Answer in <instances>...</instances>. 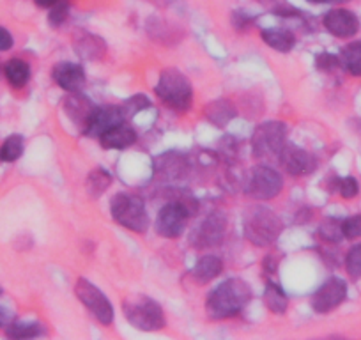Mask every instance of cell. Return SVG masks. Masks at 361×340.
<instances>
[{
  "label": "cell",
  "instance_id": "cell-1",
  "mask_svg": "<svg viewBox=\"0 0 361 340\" xmlns=\"http://www.w3.org/2000/svg\"><path fill=\"white\" fill-rule=\"evenodd\" d=\"M252 289L241 279H228L218 287H214L206 300L207 317L213 321L235 317L252 300Z\"/></svg>",
  "mask_w": 361,
  "mask_h": 340
},
{
  "label": "cell",
  "instance_id": "cell-2",
  "mask_svg": "<svg viewBox=\"0 0 361 340\" xmlns=\"http://www.w3.org/2000/svg\"><path fill=\"white\" fill-rule=\"evenodd\" d=\"M283 224L279 214L266 206H252L246 210L243 218V232L252 245L269 246L280 238Z\"/></svg>",
  "mask_w": 361,
  "mask_h": 340
},
{
  "label": "cell",
  "instance_id": "cell-3",
  "mask_svg": "<svg viewBox=\"0 0 361 340\" xmlns=\"http://www.w3.org/2000/svg\"><path fill=\"white\" fill-rule=\"evenodd\" d=\"M156 96L161 99L163 105L169 109L176 110V112L183 114L188 112L193 102V87L192 82L186 78V75L179 71V69H163L159 75L158 83L154 89Z\"/></svg>",
  "mask_w": 361,
  "mask_h": 340
},
{
  "label": "cell",
  "instance_id": "cell-4",
  "mask_svg": "<svg viewBox=\"0 0 361 340\" xmlns=\"http://www.w3.org/2000/svg\"><path fill=\"white\" fill-rule=\"evenodd\" d=\"M112 218L124 229L137 234H144L149 229V214L140 197L131 193H117L110 202Z\"/></svg>",
  "mask_w": 361,
  "mask_h": 340
},
{
  "label": "cell",
  "instance_id": "cell-5",
  "mask_svg": "<svg viewBox=\"0 0 361 340\" xmlns=\"http://www.w3.org/2000/svg\"><path fill=\"white\" fill-rule=\"evenodd\" d=\"M123 310L131 326L142 332H158L165 328V314L159 303L147 296H137L123 303Z\"/></svg>",
  "mask_w": 361,
  "mask_h": 340
},
{
  "label": "cell",
  "instance_id": "cell-6",
  "mask_svg": "<svg viewBox=\"0 0 361 340\" xmlns=\"http://www.w3.org/2000/svg\"><path fill=\"white\" fill-rule=\"evenodd\" d=\"M287 144V126L280 121H267L259 124L252 135V151L257 158L279 156Z\"/></svg>",
  "mask_w": 361,
  "mask_h": 340
},
{
  "label": "cell",
  "instance_id": "cell-7",
  "mask_svg": "<svg viewBox=\"0 0 361 340\" xmlns=\"http://www.w3.org/2000/svg\"><path fill=\"white\" fill-rule=\"evenodd\" d=\"M192 213L193 207H190L185 200H170L159 210L158 217H156V232L169 239L179 238L185 232Z\"/></svg>",
  "mask_w": 361,
  "mask_h": 340
},
{
  "label": "cell",
  "instance_id": "cell-8",
  "mask_svg": "<svg viewBox=\"0 0 361 340\" xmlns=\"http://www.w3.org/2000/svg\"><path fill=\"white\" fill-rule=\"evenodd\" d=\"M283 188V179L279 170L273 166L259 165L250 172L248 181L245 183V192L252 199L271 200L275 199Z\"/></svg>",
  "mask_w": 361,
  "mask_h": 340
},
{
  "label": "cell",
  "instance_id": "cell-9",
  "mask_svg": "<svg viewBox=\"0 0 361 340\" xmlns=\"http://www.w3.org/2000/svg\"><path fill=\"white\" fill-rule=\"evenodd\" d=\"M76 298L85 305L90 310V314L94 315L102 324H112L116 312H114V305L110 303L109 298L98 289L92 282L87 279H78L75 286Z\"/></svg>",
  "mask_w": 361,
  "mask_h": 340
},
{
  "label": "cell",
  "instance_id": "cell-10",
  "mask_svg": "<svg viewBox=\"0 0 361 340\" xmlns=\"http://www.w3.org/2000/svg\"><path fill=\"white\" fill-rule=\"evenodd\" d=\"M225 231H227V218L221 213H213L200 221L199 227L193 229L190 243L199 250L213 248L224 241Z\"/></svg>",
  "mask_w": 361,
  "mask_h": 340
},
{
  "label": "cell",
  "instance_id": "cell-11",
  "mask_svg": "<svg viewBox=\"0 0 361 340\" xmlns=\"http://www.w3.org/2000/svg\"><path fill=\"white\" fill-rule=\"evenodd\" d=\"M279 162L287 174L294 176V178L310 176L317 169V159L312 152L290 144L283 145L282 151L279 152Z\"/></svg>",
  "mask_w": 361,
  "mask_h": 340
},
{
  "label": "cell",
  "instance_id": "cell-12",
  "mask_svg": "<svg viewBox=\"0 0 361 340\" xmlns=\"http://www.w3.org/2000/svg\"><path fill=\"white\" fill-rule=\"evenodd\" d=\"M347 298V284L338 277L326 280L312 296V308L317 314H329L343 303Z\"/></svg>",
  "mask_w": 361,
  "mask_h": 340
},
{
  "label": "cell",
  "instance_id": "cell-13",
  "mask_svg": "<svg viewBox=\"0 0 361 340\" xmlns=\"http://www.w3.org/2000/svg\"><path fill=\"white\" fill-rule=\"evenodd\" d=\"M324 27L329 34L340 40H349L360 30V20L353 11L347 9H331L324 16Z\"/></svg>",
  "mask_w": 361,
  "mask_h": 340
},
{
  "label": "cell",
  "instance_id": "cell-14",
  "mask_svg": "<svg viewBox=\"0 0 361 340\" xmlns=\"http://www.w3.org/2000/svg\"><path fill=\"white\" fill-rule=\"evenodd\" d=\"M64 110H66V116L76 124L80 131H85L87 126H89L90 119L94 116L96 112V105L90 102L87 96L80 95L78 92H71V95L66 98L64 102Z\"/></svg>",
  "mask_w": 361,
  "mask_h": 340
},
{
  "label": "cell",
  "instance_id": "cell-15",
  "mask_svg": "<svg viewBox=\"0 0 361 340\" xmlns=\"http://www.w3.org/2000/svg\"><path fill=\"white\" fill-rule=\"evenodd\" d=\"M123 121H126V117H124V112L121 107L117 105L96 107L94 116H92L89 126H87V130L83 131V133L89 135V137L99 138L106 130L114 128L116 124L123 123Z\"/></svg>",
  "mask_w": 361,
  "mask_h": 340
},
{
  "label": "cell",
  "instance_id": "cell-16",
  "mask_svg": "<svg viewBox=\"0 0 361 340\" xmlns=\"http://www.w3.org/2000/svg\"><path fill=\"white\" fill-rule=\"evenodd\" d=\"M51 78L59 87L68 92H78L85 85V71L75 62H59L51 69Z\"/></svg>",
  "mask_w": 361,
  "mask_h": 340
},
{
  "label": "cell",
  "instance_id": "cell-17",
  "mask_svg": "<svg viewBox=\"0 0 361 340\" xmlns=\"http://www.w3.org/2000/svg\"><path fill=\"white\" fill-rule=\"evenodd\" d=\"M188 165L183 154L165 152L154 159V172L159 181H177L186 174Z\"/></svg>",
  "mask_w": 361,
  "mask_h": 340
},
{
  "label": "cell",
  "instance_id": "cell-18",
  "mask_svg": "<svg viewBox=\"0 0 361 340\" xmlns=\"http://www.w3.org/2000/svg\"><path fill=\"white\" fill-rule=\"evenodd\" d=\"M135 142H137V131H135L126 121L116 124V126L106 130L105 133L99 137V144H102V147L117 149V151H121V149H128L130 145H133Z\"/></svg>",
  "mask_w": 361,
  "mask_h": 340
},
{
  "label": "cell",
  "instance_id": "cell-19",
  "mask_svg": "<svg viewBox=\"0 0 361 340\" xmlns=\"http://www.w3.org/2000/svg\"><path fill=\"white\" fill-rule=\"evenodd\" d=\"M75 51L80 57L96 61V59H102L105 55L106 47L102 37L89 32H80L78 37H75Z\"/></svg>",
  "mask_w": 361,
  "mask_h": 340
},
{
  "label": "cell",
  "instance_id": "cell-20",
  "mask_svg": "<svg viewBox=\"0 0 361 340\" xmlns=\"http://www.w3.org/2000/svg\"><path fill=\"white\" fill-rule=\"evenodd\" d=\"M204 114H206V119L218 128L227 126L238 116L234 105L228 99H216V102L209 103L206 110H204Z\"/></svg>",
  "mask_w": 361,
  "mask_h": 340
},
{
  "label": "cell",
  "instance_id": "cell-21",
  "mask_svg": "<svg viewBox=\"0 0 361 340\" xmlns=\"http://www.w3.org/2000/svg\"><path fill=\"white\" fill-rule=\"evenodd\" d=\"M221 269H224V262L218 255H204L193 266V277H195L197 282L207 284L220 277Z\"/></svg>",
  "mask_w": 361,
  "mask_h": 340
},
{
  "label": "cell",
  "instance_id": "cell-22",
  "mask_svg": "<svg viewBox=\"0 0 361 340\" xmlns=\"http://www.w3.org/2000/svg\"><path fill=\"white\" fill-rule=\"evenodd\" d=\"M260 37L267 47L276 51H282V54H287L296 47V37L290 30L286 29H266L262 30Z\"/></svg>",
  "mask_w": 361,
  "mask_h": 340
},
{
  "label": "cell",
  "instance_id": "cell-23",
  "mask_svg": "<svg viewBox=\"0 0 361 340\" xmlns=\"http://www.w3.org/2000/svg\"><path fill=\"white\" fill-rule=\"evenodd\" d=\"M4 75L15 89L25 87L27 82L30 80L29 62H25L23 59H11V61L6 62Z\"/></svg>",
  "mask_w": 361,
  "mask_h": 340
},
{
  "label": "cell",
  "instance_id": "cell-24",
  "mask_svg": "<svg viewBox=\"0 0 361 340\" xmlns=\"http://www.w3.org/2000/svg\"><path fill=\"white\" fill-rule=\"evenodd\" d=\"M264 305L273 314H286L287 307H289V300H287V294L283 293L279 284L267 282L266 289H264Z\"/></svg>",
  "mask_w": 361,
  "mask_h": 340
},
{
  "label": "cell",
  "instance_id": "cell-25",
  "mask_svg": "<svg viewBox=\"0 0 361 340\" xmlns=\"http://www.w3.org/2000/svg\"><path fill=\"white\" fill-rule=\"evenodd\" d=\"M340 66L349 75L361 76V41L347 44L340 54Z\"/></svg>",
  "mask_w": 361,
  "mask_h": 340
},
{
  "label": "cell",
  "instance_id": "cell-26",
  "mask_svg": "<svg viewBox=\"0 0 361 340\" xmlns=\"http://www.w3.org/2000/svg\"><path fill=\"white\" fill-rule=\"evenodd\" d=\"M23 149H25V138L18 133L9 135L4 144L0 145V162L15 163L16 159L22 158Z\"/></svg>",
  "mask_w": 361,
  "mask_h": 340
},
{
  "label": "cell",
  "instance_id": "cell-27",
  "mask_svg": "<svg viewBox=\"0 0 361 340\" xmlns=\"http://www.w3.org/2000/svg\"><path fill=\"white\" fill-rule=\"evenodd\" d=\"M44 333L43 326L39 322H29V321H15L11 324H8V329H6V335L9 339H36V336H41Z\"/></svg>",
  "mask_w": 361,
  "mask_h": 340
},
{
  "label": "cell",
  "instance_id": "cell-28",
  "mask_svg": "<svg viewBox=\"0 0 361 340\" xmlns=\"http://www.w3.org/2000/svg\"><path fill=\"white\" fill-rule=\"evenodd\" d=\"M110 183H112V176L105 169H94L87 178V192H89L90 197L98 199L99 195L106 192Z\"/></svg>",
  "mask_w": 361,
  "mask_h": 340
},
{
  "label": "cell",
  "instance_id": "cell-29",
  "mask_svg": "<svg viewBox=\"0 0 361 340\" xmlns=\"http://www.w3.org/2000/svg\"><path fill=\"white\" fill-rule=\"evenodd\" d=\"M345 269L350 279H361V243L354 245L345 255Z\"/></svg>",
  "mask_w": 361,
  "mask_h": 340
},
{
  "label": "cell",
  "instance_id": "cell-30",
  "mask_svg": "<svg viewBox=\"0 0 361 340\" xmlns=\"http://www.w3.org/2000/svg\"><path fill=\"white\" fill-rule=\"evenodd\" d=\"M147 107H151V102L147 99V96L138 95V96H133V98L126 99L121 109H123L124 117H131V116H135V114L140 112V110L147 109Z\"/></svg>",
  "mask_w": 361,
  "mask_h": 340
},
{
  "label": "cell",
  "instance_id": "cell-31",
  "mask_svg": "<svg viewBox=\"0 0 361 340\" xmlns=\"http://www.w3.org/2000/svg\"><path fill=\"white\" fill-rule=\"evenodd\" d=\"M340 229H342L343 238H347V239L361 238V214L345 218V220L340 224Z\"/></svg>",
  "mask_w": 361,
  "mask_h": 340
},
{
  "label": "cell",
  "instance_id": "cell-32",
  "mask_svg": "<svg viewBox=\"0 0 361 340\" xmlns=\"http://www.w3.org/2000/svg\"><path fill=\"white\" fill-rule=\"evenodd\" d=\"M69 15V6L62 0H59L57 4L50 8V15H48V22H50L51 27H61L62 23L68 20Z\"/></svg>",
  "mask_w": 361,
  "mask_h": 340
},
{
  "label": "cell",
  "instance_id": "cell-33",
  "mask_svg": "<svg viewBox=\"0 0 361 340\" xmlns=\"http://www.w3.org/2000/svg\"><path fill=\"white\" fill-rule=\"evenodd\" d=\"M338 193L343 199H354L360 193V183L354 178H343L338 181Z\"/></svg>",
  "mask_w": 361,
  "mask_h": 340
},
{
  "label": "cell",
  "instance_id": "cell-34",
  "mask_svg": "<svg viewBox=\"0 0 361 340\" xmlns=\"http://www.w3.org/2000/svg\"><path fill=\"white\" fill-rule=\"evenodd\" d=\"M315 66H317L321 71H331V69L338 68L340 66V57L331 54H321L315 59Z\"/></svg>",
  "mask_w": 361,
  "mask_h": 340
},
{
  "label": "cell",
  "instance_id": "cell-35",
  "mask_svg": "<svg viewBox=\"0 0 361 340\" xmlns=\"http://www.w3.org/2000/svg\"><path fill=\"white\" fill-rule=\"evenodd\" d=\"M13 44H15V40H13L11 32L6 27H0V51L11 50Z\"/></svg>",
  "mask_w": 361,
  "mask_h": 340
},
{
  "label": "cell",
  "instance_id": "cell-36",
  "mask_svg": "<svg viewBox=\"0 0 361 340\" xmlns=\"http://www.w3.org/2000/svg\"><path fill=\"white\" fill-rule=\"evenodd\" d=\"M36 2V6H39V8H44V9H50L51 6H55L59 2V0H34Z\"/></svg>",
  "mask_w": 361,
  "mask_h": 340
},
{
  "label": "cell",
  "instance_id": "cell-37",
  "mask_svg": "<svg viewBox=\"0 0 361 340\" xmlns=\"http://www.w3.org/2000/svg\"><path fill=\"white\" fill-rule=\"evenodd\" d=\"M312 4H342V2H347V0H308Z\"/></svg>",
  "mask_w": 361,
  "mask_h": 340
},
{
  "label": "cell",
  "instance_id": "cell-38",
  "mask_svg": "<svg viewBox=\"0 0 361 340\" xmlns=\"http://www.w3.org/2000/svg\"><path fill=\"white\" fill-rule=\"evenodd\" d=\"M6 324V312L4 310H0V328Z\"/></svg>",
  "mask_w": 361,
  "mask_h": 340
},
{
  "label": "cell",
  "instance_id": "cell-39",
  "mask_svg": "<svg viewBox=\"0 0 361 340\" xmlns=\"http://www.w3.org/2000/svg\"><path fill=\"white\" fill-rule=\"evenodd\" d=\"M0 294H2V287H0Z\"/></svg>",
  "mask_w": 361,
  "mask_h": 340
}]
</instances>
